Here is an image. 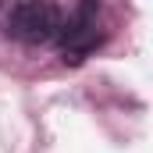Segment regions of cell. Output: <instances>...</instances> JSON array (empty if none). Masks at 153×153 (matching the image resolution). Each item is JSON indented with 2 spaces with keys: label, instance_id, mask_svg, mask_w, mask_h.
I'll list each match as a JSON object with an SVG mask.
<instances>
[{
  "label": "cell",
  "instance_id": "1",
  "mask_svg": "<svg viewBox=\"0 0 153 153\" xmlns=\"http://www.w3.org/2000/svg\"><path fill=\"white\" fill-rule=\"evenodd\" d=\"M7 32L22 43H50L61 32V11L50 0H22L7 18Z\"/></svg>",
  "mask_w": 153,
  "mask_h": 153
},
{
  "label": "cell",
  "instance_id": "2",
  "mask_svg": "<svg viewBox=\"0 0 153 153\" xmlns=\"http://www.w3.org/2000/svg\"><path fill=\"white\" fill-rule=\"evenodd\" d=\"M57 36H61L64 53H71V57L89 53L100 43V4L96 0H82L75 7V14L68 18V25H61Z\"/></svg>",
  "mask_w": 153,
  "mask_h": 153
}]
</instances>
